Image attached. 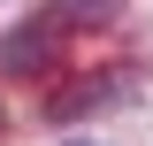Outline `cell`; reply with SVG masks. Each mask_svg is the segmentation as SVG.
<instances>
[{"label": "cell", "instance_id": "cell-2", "mask_svg": "<svg viewBox=\"0 0 153 146\" xmlns=\"http://www.w3.org/2000/svg\"><path fill=\"white\" fill-rule=\"evenodd\" d=\"M100 100H115V77H84V85L54 92V100H46V115H84V108H100Z\"/></svg>", "mask_w": 153, "mask_h": 146}, {"label": "cell", "instance_id": "cell-1", "mask_svg": "<svg viewBox=\"0 0 153 146\" xmlns=\"http://www.w3.org/2000/svg\"><path fill=\"white\" fill-rule=\"evenodd\" d=\"M8 69H16V77H38V69H54V23H46V16H31L16 38H8Z\"/></svg>", "mask_w": 153, "mask_h": 146}, {"label": "cell", "instance_id": "cell-4", "mask_svg": "<svg viewBox=\"0 0 153 146\" xmlns=\"http://www.w3.org/2000/svg\"><path fill=\"white\" fill-rule=\"evenodd\" d=\"M61 146H84V138H61Z\"/></svg>", "mask_w": 153, "mask_h": 146}, {"label": "cell", "instance_id": "cell-3", "mask_svg": "<svg viewBox=\"0 0 153 146\" xmlns=\"http://www.w3.org/2000/svg\"><path fill=\"white\" fill-rule=\"evenodd\" d=\"M123 0H54V23H115Z\"/></svg>", "mask_w": 153, "mask_h": 146}]
</instances>
